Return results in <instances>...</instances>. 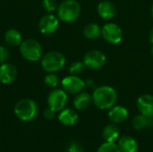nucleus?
I'll use <instances>...</instances> for the list:
<instances>
[{"instance_id": "nucleus-8", "label": "nucleus", "mask_w": 153, "mask_h": 152, "mask_svg": "<svg viewBox=\"0 0 153 152\" xmlns=\"http://www.w3.org/2000/svg\"><path fill=\"white\" fill-rule=\"evenodd\" d=\"M105 63H106L105 54L97 49L90 50L85 54L83 57V64L85 65V66L93 70H97L103 67Z\"/></svg>"}, {"instance_id": "nucleus-12", "label": "nucleus", "mask_w": 153, "mask_h": 152, "mask_svg": "<svg viewBox=\"0 0 153 152\" xmlns=\"http://www.w3.org/2000/svg\"><path fill=\"white\" fill-rule=\"evenodd\" d=\"M17 76V70L14 65L8 63H4L0 65V82L9 84L13 82Z\"/></svg>"}, {"instance_id": "nucleus-32", "label": "nucleus", "mask_w": 153, "mask_h": 152, "mask_svg": "<svg viewBox=\"0 0 153 152\" xmlns=\"http://www.w3.org/2000/svg\"><path fill=\"white\" fill-rule=\"evenodd\" d=\"M152 55L153 56V45H152Z\"/></svg>"}, {"instance_id": "nucleus-26", "label": "nucleus", "mask_w": 153, "mask_h": 152, "mask_svg": "<svg viewBox=\"0 0 153 152\" xmlns=\"http://www.w3.org/2000/svg\"><path fill=\"white\" fill-rule=\"evenodd\" d=\"M9 57H10L9 50L5 47L1 46L0 47V63L1 64L6 63L7 60L9 59Z\"/></svg>"}, {"instance_id": "nucleus-17", "label": "nucleus", "mask_w": 153, "mask_h": 152, "mask_svg": "<svg viewBox=\"0 0 153 152\" xmlns=\"http://www.w3.org/2000/svg\"><path fill=\"white\" fill-rule=\"evenodd\" d=\"M91 102L92 96H91L88 92L81 91L74 99V106L77 110H85L91 106Z\"/></svg>"}, {"instance_id": "nucleus-28", "label": "nucleus", "mask_w": 153, "mask_h": 152, "mask_svg": "<svg viewBox=\"0 0 153 152\" xmlns=\"http://www.w3.org/2000/svg\"><path fill=\"white\" fill-rule=\"evenodd\" d=\"M65 152H84L82 148L77 143H72L68 146Z\"/></svg>"}, {"instance_id": "nucleus-19", "label": "nucleus", "mask_w": 153, "mask_h": 152, "mask_svg": "<svg viewBox=\"0 0 153 152\" xmlns=\"http://www.w3.org/2000/svg\"><path fill=\"white\" fill-rule=\"evenodd\" d=\"M4 41L13 47L20 46L22 42V37L19 30L15 29H9L4 33Z\"/></svg>"}, {"instance_id": "nucleus-20", "label": "nucleus", "mask_w": 153, "mask_h": 152, "mask_svg": "<svg viewBox=\"0 0 153 152\" xmlns=\"http://www.w3.org/2000/svg\"><path fill=\"white\" fill-rule=\"evenodd\" d=\"M102 137L108 142H115L117 140V138L119 137V129H118V127L114 124L108 125L103 129Z\"/></svg>"}, {"instance_id": "nucleus-22", "label": "nucleus", "mask_w": 153, "mask_h": 152, "mask_svg": "<svg viewBox=\"0 0 153 152\" xmlns=\"http://www.w3.org/2000/svg\"><path fill=\"white\" fill-rule=\"evenodd\" d=\"M44 82L47 87L50 89H56V87L59 84V78L54 73H49L48 74L46 75L44 79Z\"/></svg>"}, {"instance_id": "nucleus-16", "label": "nucleus", "mask_w": 153, "mask_h": 152, "mask_svg": "<svg viewBox=\"0 0 153 152\" xmlns=\"http://www.w3.org/2000/svg\"><path fill=\"white\" fill-rule=\"evenodd\" d=\"M117 146L120 152H137L139 149L137 142L131 136H124L120 138Z\"/></svg>"}, {"instance_id": "nucleus-25", "label": "nucleus", "mask_w": 153, "mask_h": 152, "mask_svg": "<svg viewBox=\"0 0 153 152\" xmlns=\"http://www.w3.org/2000/svg\"><path fill=\"white\" fill-rule=\"evenodd\" d=\"M42 5L44 9L49 13L55 12L56 10H57V7H58L56 0H43Z\"/></svg>"}, {"instance_id": "nucleus-31", "label": "nucleus", "mask_w": 153, "mask_h": 152, "mask_svg": "<svg viewBox=\"0 0 153 152\" xmlns=\"http://www.w3.org/2000/svg\"><path fill=\"white\" fill-rule=\"evenodd\" d=\"M152 19H153V4H152Z\"/></svg>"}, {"instance_id": "nucleus-29", "label": "nucleus", "mask_w": 153, "mask_h": 152, "mask_svg": "<svg viewBox=\"0 0 153 152\" xmlns=\"http://www.w3.org/2000/svg\"><path fill=\"white\" fill-rule=\"evenodd\" d=\"M94 85H93V82L91 81V80H88V81H86L85 82V87H90V88H91V87H93Z\"/></svg>"}, {"instance_id": "nucleus-13", "label": "nucleus", "mask_w": 153, "mask_h": 152, "mask_svg": "<svg viewBox=\"0 0 153 152\" xmlns=\"http://www.w3.org/2000/svg\"><path fill=\"white\" fill-rule=\"evenodd\" d=\"M109 120L114 124L124 123L128 117V110L123 106H113L108 113Z\"/></svg>"}, {"instance_id": "nucleus-9", "label": "nucleus", "mask_w": 153, "mask_h": 152, "mask_svg": "<svg viewBox=\"0 0 153 152\" xmlns=\"http://www.w3.org/2000/svg\"><path fill=\"white\" fill-rule=\"evenodd\" d=\"M63 90L69 94H78L85 88V82L79 76L72 75L65 77L61 82Z\"/></svg>"}, {"instance_id": "nucleus-10", "label": "nucleus", "mask_w": 153, "mask_h": 152, "mask_svg": "<svg viewBox=\"0 0 153 152\" xmlns=\"http://www.w3.org/2000/svg\"><path fill=\"white\" fill-rule=\"evenodd\" d=\"M59 26V18L54 14L48 13L40 18L39 22V29L41 33L48 35L54 33Z\"/></svg>"}, {"instance_id": "nucleus-30", "label": "nucleus", "mask_w": 153, "mask_h": 152, "mask_svg": "<svg viewBox=\"0 0 153 152\" xmlns=\"http://www.w3.org/2000/svg\"><path fill=\"white\" fill-rule=\"evenodd\" d=\"M150 41H151L152 44H153V28L152 29L151 32H150Z\"/></svg>"}, {"instance_id": "nucleus-21", "label": "nucleus", "mask_w": 153, "mask_h": 152, "mask_svg": "<svg viewBox=\"0 0 153 152\" xmlns=\"http://www.w3.org/2000/svg\"><path fill=\"white\" fill-rule=\"evenodd\" d=\"M83 35L88 39H98L101 35V28L93 22L87 24L83 29Z\"/></svg>"}, {"instance_id": "nucleus-23", "label": "nucleus", "mask_w": 153, "mask_h": 152, "mask_svg": "<svg viewBox=\"0 0 153 152\" xmlns=\"http://www.w3.org/2000/svg\"><path fill=\"white\" fill-rule=\"evenodd\" d=\"M84 67H85V65L83 64V62H80V61L74 62L69 67V73L72 75L79 76L84 71Z\"/></svg>"}, {"instance_id": "nucleus-18", "label": "nucleus", "mask_w": 153, "mask_h": 152, "mask_svg": "<svg viewBox=\"0 0 153 152\" xmlns=\"http://www.w3.org/2000/svg\"><path fill=\"white\" fill-rule=\"evenodd\" d=\"M132 125L135 130H143L153 126V116L149 117L144 115H138L134 117Z\"/></svg>"}, {"instance_id": "nucleus-6", "label": "nucleus", "mask_w": 153, "mask_h": 152, "mask_svg": "<svg viewBox=\"0 0 153 152\" xmlns=\"http://www.w3.org/2000/svg\"><path fill=\"white\" fill-rule=\"evenodd\" d=\"M68 101L67 93L61 89H54L48 97V107L54 109L56 112L63 110Z\"/></svg>"}, {"instance_id": "nucleus-2", "label": "nucleus", "mask_w": 153, "mask_h": 152, "mask_svg": "<svg viewBox=\"0 0 153 152\" xmlns=\"http://www.w3.org/2000/svg\"><path fill=\"white\" fill-rule=\"evenodd\" d=\"M39 112L37 103L30 99H22L19 100L14 107V114L20 120L29 122L33 120Z\"/></svg>"}, {"instance_id": "nucleus-4", "label": "nucleus", "mask_w": 153, "mask_h": 152, "mask_svg": "<svg viewBox=\"0 0 153 152\" xmlns=\"http://www.w3.org/2000/svg\"><path fill=\"white\" fill-rule=\"evenodd\" d=\"M65 65V56L57 51H50L41 58V66L47 73H56Z\"/></svg>"}, {"instance_id": "nucleus-5", "label": "nucleus", "mask_w": 153, "mask_h": 152, "mask_svg": "<svg viewBox=\"0 0 153 152\" xmlns=\"http://www.w3.org/2000/svg\"><path fill=\"white\" fill-rule=\"evenodd\" d=\"M20 52L23 58L30 62L38 61L42 56V47L40 44L33 39L23 40L20 45Z\"/></svg>"}, {"instance_id": "nucleus-11", "label": "nucleus", "mask_w": 153, "mask_h": 152, "mask_svg": "<svg viewBox=\"0 0 153 152\" xmlns=\"http://www.w3.org/2000/svg\"><path fill=\"white\" fill-rule=\"evenodd\" d=\"M137 109L142 115L152 117L153 116V96L150 94H143L137 99Z\"/></svg>"}, {"instance_id": "nucleus-14", "label": "nucleus", "mask_w": 153, "mask_h": 152, "mask_svg": "<svg viewBox=\"0 0 153 152\" xmlns=\"http://www.w3.org/2000/svg\"><path fill=\"white\" fill-rule=\"evenodd\" d=\"M97 10L99 15L104 20H110L114 18L117 13V9L115 4L108 0H104L100 2Z\"/></svg>"}, {"instance_id": "nucleus-7", "label": "nucleus", "mask_w": 153, "mask_h": 152, "mask_svg": "<svg viewBox=\"0 0 153 152\" xmlns=\"http://www.w3.org/2000/svg\"><path fill=\"white\" fill-rule=\"evenodd\" d=\"M101 35L110 44H118L123 39V30L116 23H107L101 29Z\"/></svg>"}, {"instance_id": "nucleus-33", "label": "nucleus", "mask_w": 153, "mask_h": 152, "mask_svg": "<svg viewBox=\"0 0 153 152\" xmlns=\"http://www.w3.org/2000/svg\"><path fill=\"white\" fill-rule=\"evenodd\" d=\"M0 152H1V151H0Z\"/></svg>"}, {"instance_id": "nucleus-24", "label": "nucleus", "mask_w": 153, "mask_h": 152, "mask_svg": "<svg viewBox=\"0 0 153 152\" xmlns=\"http://www.w3.org/2000/svg\"><path fill=\"white\" fill-rule=\"evenodd\" d=\"M97 152H120L118 146L115 142H104L100 146Z\"/></svg>"}, {"instance_id": "nucleus-15", "label": "nucleus", "mask_w": 153, "mask_h": 152, "mask_svg": "<svg viewBox=\"0 0 153 152\" xmlns=\"http://www.w3.org/2000/svg\"><path fill=\"white\" fill-rule=\"evenodd\" d=\"M78 114L76 113V111H74V109L71 108H64L63 110L60 111V114L58 116V120L59 122L64 125H67V126H71L74 125L77 123L78 121Z\"/></svg>"}, {"instance_id": "nucleus-27", "label": "nucleus", "mask_w": 153, "mask_h": 152, "mask_svg": "<svg viewBox=\"0 0 153 152\" xmlns=\"http://www.w3.org/2000/svg\"><path fill=\"white\" fill-rule=\"evenodd\" d=\"M55 115H56V111L49 107L47 108L43 112V116L47 120H52L55 117Z\"/></svg>"}, {"instance_id": "nucleus-3", "label": "nucleus", "mask_w": 153, "mask_h": 152, "mask_svg": "<svg viewBox=\"0 0 153 152\" xmlns=\"http://www.w3.org/2000/svg\"><path fill=\"white\" fill-rule=\"evenodd\" d=\"M81 13V5L76 0H65L57 7V17L65 22H74Z\"/></svg>"}, {"instance_id": "nucleus-1", "label": "nucleus", "mask_w": 153, "mask_h": 152, "mask_svg": "<svg viewBox=\"0 0 153 152\" xmlns=\"http://www.w3.org/2000/svg\"><path fill=\"white\" fill-rule=\"evenodd\" d=\"M117 100V90L110 86H100L95 88L92 93V102L102 110L109 109L115 106Z\"/></svg>"}]
</instances>
